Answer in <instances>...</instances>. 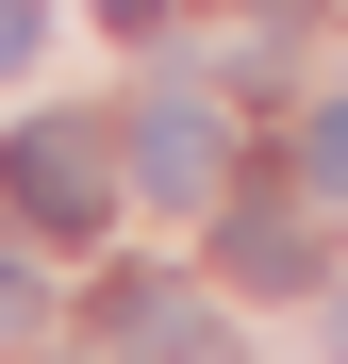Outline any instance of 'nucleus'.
<instances>
[{"mask_svg":"<svg viewBox=\"0 0 348 364\" xmlns=\"http://www.w3.org/2000/svg\"><path fill=\"white\" fill-rule=\"evenodd\" d=\"M0 199H17L33 232H100L116 215V133L100 116H33V133L0 149Z\"/></svg>","mask_w":348,"mask_h":364,"instance_id":"1","label":"nucleus"},{"mask_svg":"<svg viewBox=\"0 0 348 364\" xmlns=\"http://www.w3.org/2000/svg\"><path fill=\"white\" fill-rule=\"evenodd\" d=\"M133 182H149L166 215H216V199H232V133H216L199 83H166V100L133 116Z\"/></svg>","mask_w":348,"mask_h":364,"instance_id":"2","label":"nucleus"},{"mask_svg":"<svg viewBox=\"0 0 348 364\" xmlns=\"http://www.w3.org/2000/svg\"><path fill=\"white\" fill-rule=\"evenodd\" d=\"M83 315H100V348H116V364H249V348H232V331L199 315L183 282H133V265H116Z\"/></svg>","mask_w":348,"mask_h":364,"instance_id":"3","label":"nucleus"},{"mask_svg":"<svg viewBox=\"0 0 348 364\" xmlns=\"http://www.w3.org/2000/svg\"><path fill=\"white\" fill-rule=\"evenodd\" d=\"M216 265L249 282V298H282V282H315V215H282V199H249V215H216Z\"/></svg>","mask_w":348,"mask_h":364,"instance_id":"4","label":"nucleus"},{"mask_svg":"<svg viewBox=\"0 0 348 364\" xmlns=\"http://www.w3.org/2000/svg\"><path fill=\"white\" fill-rule=\"evenodd\" d=\"M299 199L348 215V100H315V133H299Z\"/></svg>","mask_w":348,"mask_h":364,"instance_id":"5","label":"nucleus"},{"mask_svg":"<svg viewBox=\"0 0 348 364\" xmlns=\"http://www.w3.org/2000/svg\"><path fill=\"white\" fill-rule=\"evenodd\" d=\"M33 33H50V0H0V67H33Z\"/></svg>","mask_w":348,"mask_h":364,"instance_id":"6","label":"nucleus"},{"mask_svg":"<svg viewBox=\"0 0 348 364\" xmlns=\"http://www.w3.org/2000/svg\"><path fill=\"white\" fill-rule=\"evenodd\" d=\"M332 348H348V282H332Z\"/></svg>","mask_w":348,"mask_h":364,"instance_id":"7","label":"nucleus"}]
</instances>
